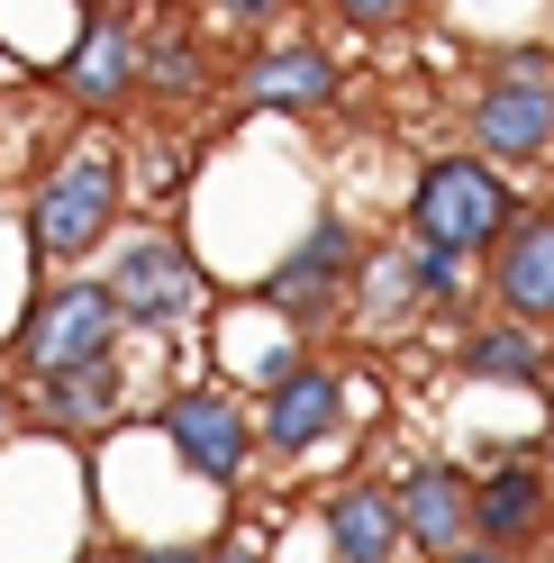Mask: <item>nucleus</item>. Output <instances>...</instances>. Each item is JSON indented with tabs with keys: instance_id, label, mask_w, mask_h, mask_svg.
Returning <instances> with one entry per match:
<instances>
[{
	"instance_id": "obj_11",
	"label": "nucleus",
	"mask_w": 554,
	"mask_h": 563,
	"mask_svg": "<svg viewBox=\"0 0 554 563\" xmlns=\"http://www.w3.org/2000/svg\"><path fill=\"white\" fill-rule=\"evenodd\" d=\"M491 300L518 328H554V200L518 209L491 245Z\"/></svg>"
},
{
	"instance_id": "obj_19",
	"label": "nucleus",
	"mask_w": 554,
	"mask_h": 563,
	"mask_svg": "<svg viewBox=\"0 0 554 563\" xmlns=\"http://www.w3.org/2000/svg\"><path fill=\"white\" fill-rule=\"evenodd\" d=\"M409 273H419V309H455L473 291V255H436V245H409Z\"/></svg>"
},
{
	"instance_id": "obj_8",
	"label": "nucleus",
	"mask_w": 554,
	"mask_h": 563,
	"mask_svg": "<svg viewBox=\"0 0 554 563\" xmlns=\"http://www.w3.org/2000/svg\"><path fill=\"white\" fill-rule=\"evenodd\" d=\"M345 409H355V391H345L336 364H291V373L255 400V445L282 454V464H300V454H319V445L345 428Z\"/></svg>"
},
{
	"instance_id": "obj_13",
	"label": "nucleus",
	"mask_w": 554,
	"mask_h": 563,
	"mask_svg": "<svg viewBox=\"0 0 554 563\" xmlns=\"http://www.w3.org/2000/svg\"><path fill=\"white\" fill-rule=\"evenodd\" d=\"M391 509H400V537L428 563L473 545V473H455V464H409L391 482Z\"/></svg>"
},
{
	"instance_id": "obj_16",
	"label": "nucleus",
	"mask_w": 554,
	"mask_h": 563,
	"mask_svg": "<svg viewBox=\"0 0 554 563\" xmlns=\"http://www.w3.org/2000/svg\"><path fill=\"white\" fill-rule=\"evenodd\" d=\"M473 382H509V391H545V336L518 328V319H481L455 355Z\"/></svg>"
},
{
	"instance_id": "obj_2",
	"label": "nucleus",
	"mask_w": 554,
	"mask_h": 563,
	"mask_svg": "<svg viewBox=\"0 0 554 563\" xmlns=\"http://www.w3.org/2000/svg\"><path fill=\"white\" fill-rule=\"evenodd\" d=\"M509 219H518V191H509V173L481 164V155H428L419 183H409V245L491 255Z\"/></svg>"
},
{
	"instance_id": "obj_17",
	"label": "nucleus",
	"mask_w": 554,
	"mask_h": 563,
	"mask_svg": "<svg viewBox=\"0 0 554 563\" xmlns=\"http://www.w3.org/2000/svg\"><path fill=\"white\" fill-rule=\"evenodd\" d=\"M136 91L164 100V110H182V100L210 91V55H200V27L191 19H164L146 37V64H136Z\"/></svg>"
},
{
	"instance_id": "obj_12",
	"label": "nucleus",
	"mask_w": 554,
	"mask_h": 563,
	"mask_svg": "<svg viewBox=\"0 0 554 563\" xmlns=\"http://www.w3.org/2000/svg\"><path fill=\"white\" fill-rule=\"evenodd\" d=\"M473 537L481 545H509V554H536L554 537V473L545 464H491L473 482Z\"/></svg>"
},
{
	"instance_id": "obj_25",
	"label": "nucleus",
	"mask_w": 554,
	"mask_h": 563,
	"mask_svg": "<svg viewBox=\"0 0 554 563\" xmlns=\"http://www.w3.org/2000/svg\"><path fill=\"white\" fill-rule=\"evenodd\" d=\"M10 437H19V409H10V400H0V445H10Z\"/></svg>"
},
{
	"instance_id": "obj_5",
	"label": "nucleus",
	"mask_w": 554,
	"mask_h": 563,
	"mask_svg": "<svg viewBox=\"0 0 554 563\" xmlns=\"http://www.w3.org/2000/svg\"><path fill=\"white\" fill-rule=\"evenodd\" d=\"M110 282V300H119V328H182L210 309V273H200V255L182 236H128L119 245V264L100 273Z\"/></svg>"
},
{
	"instance_id": "obj_9",
	"label": "nucleus",
	"mask_w": 554,
	"mask_h": 563,
	"mask_svg": "<svg viewBox=\"0 0 554 563\" xmlns=\"http://www.w3.org/2000/svg\"><path fill=\"white\" fill-rule=\"evenodd\" d=\"M473 155L481 164H545L554 155V82H509V74H491L473 91Z\"/></svg>"
},
{
	"instance_id": "obj_20",
	"label": "nucleus",
	"mask_w": 554,
	"mask_h": 563,
	"mask_svg": "<svg viewBox=\"0 0 554 563\" xmlns=\"http://www.w3.org/2000/svg\"><path fill=\"white\" fill-rule=\"evenodd\" d=\"M336 10V27H355V37H383V27H400L419 0H328Z\"/></svg>"
},
{
	"instance_id": "obj_1",
	"label": "nucleus",
	"mask_w": 554,
	"mask_h": 563,
	"mask_svg": "<svg viewBox=\"0 0 554 563\" xmlns=\"http://www.w3.org/2000/svg\"><path fill=\"white\" fill-rule=\"evenodd\" d=\"M119 219H128L119 146H74L37 183V200H27V245H37L46 264H82V255H100V245L119 236Z\"/></svg>"
},
{
	"instance_id": "obj_3",
	"label": "nucleus",
	"mask_w": 554,
	"mask_h": 563,
	"mask_svg": "<svg viewBox=\"0 0 554 563\" xmlns=\"http://www.w3.org/2000/svg\"><path fill=\"white\" fill-rule=\"evenodd\" d=\"M119 300H110V282H91V273H64L46 282L37 300H27V319L10 336V355L27 364V382H46V373H91V364H119Z\"/></svg>"
},
{
	"instance_id": "obj_14",
	"label": "nucleus",
	"mask_w": 554,
	"mask_h": 563,
	"mask_svg": "<svg viewBox=\"0 0 554 563\" xmlns=\"http://www.w3.org/2000/svg\"><path fill=\"white\" fill-rule=\"evenodd\" d=\"M128 418V391H119V364H91V373H46L27 391V428L37 437H64V445H91Z\"/></svg>"
},
{
	"instance_id": "obj_4",
	"label": "nucleus",
	"mask_w": 554,
	"mask_h": 563,
	"mask_svg": "<svg viewBox=\"0 0 554 563\" xmlns=\"http://www.w3.org/2000/svg\"><path fill=\"white\" fill-rule=\"evenodd\" d=\"M355 273H364V236L345 209H319V219L300 228L291 255H273V273L255 282V309H273L291 336L300 328H328L345 319V300H355Z\"/></svg>"
},
{
	"instance_id": "obj_22",
	"label": "nucleus",
	"mask_w": 554,
	"mask_h": 563,
	"mask_svg": "<svg viewBox=\"0 0 554 563\" xmlns=\"http://www.w3.org/2000/svg\"><path fill=\"white\" fill-rule=\"evenodd\" d=\"M210 10H219L228 27H273V19L291 10V0H210Z\"/></svg>"
},
{
	"instance_id": "obj_18",
	"label": "nucleus",
	"mask_w": 554,
	"mask_h": 563,
	"mask_svg": "<svg viewBox=\"0 0 554 563\" xmlns=\"http://www.w3.org/2000/svg\"><path fill=\"white\" fill-rule=\"evenodd\" d=\"M345 309H364V319H391V309H419V273H409V236L391 245V255H364L355 273V300Z\"/></svg>"
},
{
	"instance_id": "obj_27",
	"label": "nucleus",
	"mask_w": 554,
	"mask_h": 563,
	"mask_svg": "<svg viewBox=\"0 0 554 563\" xmlns=\"http://www.w3.org/2000/svg\"><path fill=\"white\" fill-rule=\"evenodd\" d=\"M82 563H128V554H82Z\"/></svg>"
},
{
	"instance_id": "obj_7",
	"label": "nucleus",
	"mask_w": 554,
	"mask_h": 563,
	"mask_svg": "<svg viewBox=\"0 0 554 563\" xmlns=\"http://www.w3.org/2000/svg\"><path fill=\"white\" fill-rule=\"evenodd\" d=\"M136 64H146V27H136L128 10H91L74 55H55V91L74 100V110L110 119V110L136 100Z\"/></svg>"
},
{
	"instance_id": "obj_24",
	"label": "nucleus",
	"mask_w": 554,
	"mask_h": 563,
	"mask_svg": "<svg viewBox=\"0 0 554 563\" xmlns=\"http://www.w3.org/2000/svg\"><path fill=\"white\" fill-rule=\"evenodd\" d=\"M210 563H264V545H255V537H219Z\"/></svg>"
},
{
	"instance_id": "obj_15",
	"label": "nucleus",
	"mask_w": 554,
	"mask_h": 563,
	"mask_svg": "<svg viewBox=\"0 0 554 563\" xmlns=\"http://www.w3.org/2000/svg\"><path fill=\"white\" fill-rule=\"evenodd\" d=\"M319 527H328V554H336V563H400V554H409L400 509H391L383 482H336L328 509H319Z\"/></svg>"
},
{
	"instance_id": "obj_26",
	"label": "nucleus",
	"mask_w": 554,
	"mask_h": 563,
	"mask_svg": "<svg viewBox=\"0 0 554 563\" xmlns=\"http://www.w3.org/2000/svg\"><path fill=\"white\" fill-rule=\"evenodd\" d=\"M545 391H554V345H545Z\"/></svg>"
},
{
	"instance_id": "obj_21",
	"label": "nucleus",
	"mask_w": 554,
	"mask_h": 563,
	"mask_svg": "<svg viewBox=\"0 0 554 563\" xmlns=\"http://www.w3.org/2000/svg\"><path fill=\"white\" fill-rule=\"evenodd\" d=\"M128 563H210L200 537H155V545H128Z\"/></svg>"
},
{
	"instance_id": "obj_10",
	"label": "nucleus",
	"mask_w": 554,
	"mask_h": 563,
	"mask_svg": "<svg viewBox=\"0 0 554 563\" xmlns=\"http://www.w3.org/2000/svg\"><path fill=\"white\" fill-rule=\"evenodd\" d=\"M345 91V64L319 46V37H282V46H255L236 64V100L246 110H282V119H309Z\"/></svg>"
},
{
	"instance_id": "obj_23",
	"label": "nucleus",
	"mask_w": 554,
	"mask_h": 563,
	"mask_svg": "<svg viewBox=\"0 0 554 563\" xmlns=\"http://www.w3.org/2000/svg\"><path fill=\"white\" fill-rule=\"evenodd\" d=\"M436 563H528V554H509V545H481V537H473V545H455V554H436Z\"/></svg>"
},
{
	"instance_id": "obj_6",
	"label": "nucleus",
	"mask_w": 554,
	"mask_h": 563,
	"mask_svg": "<svg viewBox=\"0 0 554 563\" xmlns=\"http://www.w3.org/2000/svg\"><path fill=\"white\" fill-rule=\"evenodd\" d=\"M155 437H164V454H173L200 490H236L246 464H255V418L236 409L228 391H173L164 418H155Z\"/></svg>"
}]
</instances>
